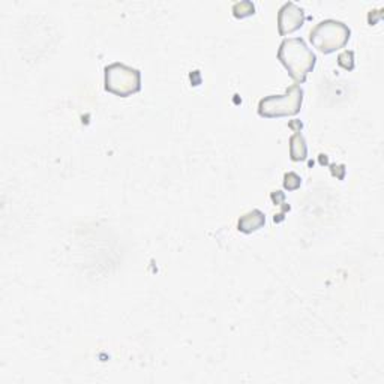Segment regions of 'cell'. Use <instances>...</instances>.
I'll return each mask as SVG.
<instances>
[{
  "instance_id": "6da1fadb",
  "label": "cell",
  "mask_w": 384,
  "mask_h": 384,
  "mask_svg": "<svg viewBox=\"0 0 384 384\" xmlns=\"http://www.w3.org/2000/svg\"><path fill=\"white\" fill-rule=\"evenodd\" d=\"M278 59L296 83H305L308 74L314 69L317 62L316 54L302 38L284 39L278 50Z\"/></svg>"
},
{
  "instance_id": "7a4b0ae2",
  "label": "cell",
  "mask_w": 384,
  "mask_h": 384,
  "mask_svg": "<svg viewBox=\"0 0 384 384\" xmlns=\"http://www.w3.org/2000/svg\"><path fill=\"white\" fill-rule=\"evenodd\" d=\"M351 30L338 20H323L309 32V41L318 52L330 54L347 45Z\"/></svg>"
},
{
  "instance_id": "3957f363",
  "label": "cell",
  "mask_w": 384,
  "mask_h": 384,
  "mask_svg": "<svg viewBox=\"0 0 384 384\" xmlns=\"http://www.w3.org/2000/svg\"><path fill=\"white\" fill-rule=\"evenodd\" d=\"M104 84L107 92L128 98L141 90V73L125 64H111L104 69Z\"/></svg>"
},
{
  "instance_id": "277c9868",
  "label": "cell",
  "mask_w": 384,
  "mask_h": 384,
  "mask_svg": "<svg viewBox=\"0 0 384 384\" xmlns=\"http://www.w3.org/2000/svg\"><path fill=\"white\" fill-rule=\"evenodd\" d=\"M303 103V90L293 84L284 95H270L258 103V115L263 117H286L297 115Z\"/></svg>"
},
{
  "instance_id": "5b68a950",
  "label": "cell",
  "mask_w": 384,
  "mask_h": 384,
  "mask_svg": "<svg viewBox=\"0 0 384 384\" xmlns=\"http://www.w3.org/2000/svg\"><path fill=\"white\" fill-rule=\"evenodd\" d=\"M305 11L293 2H287L281 6L278 13V30L281 36L290 35L299 30L305 23Z\"/></svg>"
},
{
  "instance_id": "8992f818",
  "label": "cell",
  "mask_w": 384,
  "mask_h": 384,
  "mask_svg": "<svg viewBox=\"0 0 384 384\" xmlns=\"http://www.w3.org/2000/svg\"><path fill=\"white\" fill-rule=\"evenodd\" d=\"M265 224H266L265 214H263V212L258 209H254L239 218L237 230L245 235H251V233H254V231L260 230L261 227H265Z\"/></svg>"
},
{
  "instance_id": "52a82bcc",
  "label": "cell",
  "mask_w": 384,
  "mask_h": 384,
  "mask_svg": "<svg viewBox=\"0 0 384 384\" xmlns=\"http://www.w3.org/2000/svg\"><path fill=\"white\" fill-rule=\"evenodd\" d=\"M308 155V147H307V141L305 137L302 135L300 131L295 133L290 138V156L295 163H299V161H305Z\"/></svg>"
},
{
  "instance_id": "ba28073f",
  "label": "cell",
  "mask_w": 384,
  "mask_h": 384,
  "mask_svg": "<svg viewBox=\"0 0 384 384\" xmlns=\"http://www.w3.org/2000/svg\"><path fill=\"white\" fill-rule=\"evenodd\" d=\"M256 14V6L251 0H244V2H237L233 5V15L236 18H245Z\"/></svg>"
},
{
  "instance_id": "9c48e42d",
  "label": "cell",
  "mask_w": 384,
  "mask_h": 384,
  "mask_svg": "<svg viewBox=\"0 0 384 384\" xmlns=\"http://www.w3.org/2000/svg\"><path fill=\"white\" fill-rule=\"evenodd\" d=\"M338 65L342 66L344 69L351 71L355 68V53L351 52V50H346V52H342L338 56Z\"/></svg>"
},
{
  "instance_id": "30bf717a",
  "label": "cell",
  "mask_w": 384,
  "mask_h": 384,
  "mask_svg": "<svg viewBox=\"0 0 384 384\" xmlns=\"http://www.w3.org/2000/svg\"><path fill=\"white\" fill-rule=\"evenodd\" d=\"M300 185H302V179H300L299 175L293 173V171H291V173H286L284 175V188L287 191H295Z\"/></svg>"
}]
</instances>
